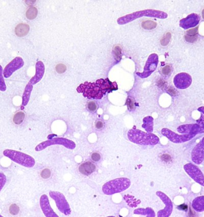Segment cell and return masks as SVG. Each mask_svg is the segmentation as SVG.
Returning <instances> with one entry per match:
<instances>
[{
    "label": "cell",
    "instance_id": "cell-21",
    "mask_svg": "<svg viewBox=\"0 0 204 217\" xmlns=\"http://www.w3.org/2000/svg\"><path fill=\"white\" fill-rule=\"evenodd\" d=\"M25 118V114L22 111L17 112L14 114L13 118V122L16 125H20L23 122Z\"/></svg>",
    "mask_w": 204,
    "mask_h": 217
},
{
    "label": "cell",
    "instance_id": "cell-7",
    "mask_svg": "<svg viewBox=\"0 0 204 217\" xmlns=\"http://www.w3.org/2000/svg\"><path fill=\"white\" fill-rule=\"evenodd\" d=\"M158 56L156 54H151L147 59V62L142 74L137 73V75L142 78H147L155 70L158 64Z\"/></svg>",
    "mask_w": 204,
    "mask_h": 217
},
{
    "label": "cell",
    "instance_id": "cell-14",
    "mask_svg": "<svg viewBox=\"0 0 204 217\" xmlns=\"http://www.w3.org/2000/svg\"><path fill=\"white\" fill-rule=\"evenodd\" d=\"M49 194L52 199L56 200L57 205L58 206L59 209L62 210V206H64L65 209L68 208V203L64 196L62 193L57 192H50Z\"/></svg>",
    "mask_w": 204,
    "mask_h": 217
},
{
    "label": "cell",
    "instance_id": "cell-11",
    "mask_svg": "<svg viewBox=\"0 0 204 217\" xmlns=\"http://www.w3.org/2000/svg\"><path fill=\"white\" fill-rule=\"evenodd\" d=\"M192 159L196 164H200L204 159V144L202 142L198 143L193 150Z\"/></svg>",
    "mask_w": 204,
    "mask_h": 217
},
{
    "label": "cell",
    "instance_id": "cell-27",
    "mask_svg": "<svg viewBox=\"0 0 204 217\" xmlns=\"http://www.w3.org/2000/svg\"><path fill=\"white\" fill-rule=\"evenodd\" d=\"M87 108L88 109V110H90V112H95L98 108V106H97L96 102H94L93 101H91V102H89L88 103H87Z\"/></svg>",
    "mask_w": 204,
    "mask_h": 217
},
{
    "label": "cell",
    "instance_id": "cell-38",
    "mask_svg": "<svg viewBox=\"0 0 204 217\" xmlns=\"http://www.w3.org/2000/svg\"><path fill=\"white\" fill-rule=\"evenodd\" d=\"M202 16L203 19H204V9L202 10Z\"/></svg>",
    "mask_w": 204,
    "mask_h": 217
},
{
    "label": "cell",
    "instance_id": "cell-36",
    "mask_svg": "<svg viewBox=\"0 0 204 217\" xmlns=\"http://www.w3.org/2000/svg\"><path fill=\"white\" fill-rule=\"evenodd\" d=\"M178 208L180 210H183V211H186L188 209V206L186 205L185 204H183V205H179L178 206Z\"/></svg>",
    "mask_w": 204,
    "mask_h": 217
},
{
    "label": "cell",
    "instance_id": "cell-1",
    "mask_svg": "<svg viewBox=\"0 0 204 217\" xmlns=\"http://www.w3.org/2000/svg\"><path fill=\"white\" fill-rule=\"evenodd\" d=\"M128 137L131 142L140 145L153 146L158 144L159 141L158 137L155 134L134 129L128 131Z\"/></svg>",
    "mask_w": 204,
    "mask_h": 217
},
{
    "label": "cell",
    "instance_id": "cell-5",
    "mask_svg": "<svg viewBox=\"0 0 204 217\" xmlns=\"http://www.w3.org/2000/svg\"><path fill=\"white\" fill-rule=\"evenodd\" d=\"M56 144H61L69 149H74L75 147V144L74 142L68 140L66 138H56L51 139L50 140L45 141L42 143H40L36 147L35 150L37 152L41 151L48 146Z\"/></svg>",
    "mask_w": 204,
    "mask_h": 217
},
{
    "label": "cell",
    "instance_id": "cell-34",
    "mask_svg": "<svg viewBox=\"0 0 204 217\" xmlns=\"http://www.w3.org/2000/svg\"><path fill=\"white\" fill-rule=\"evenodd\" d=\"M95 127L97 130H101L104 127V123L101 120L96 121L95 123Z\"/></svg>",
    "mask_w": 204,
    "mask_h": 217
},
{
    "label": "cell",
    "instance_id": "cell-18",
    "mask_svg": "<svg viewBox=\"0 0 204 217\" xmlns=\"http://www.w3.org/2000/svg\"><path fill=\"white\" fill-rule=\"evenodd\" d=\"M198 28V27L197 26L195 28L191 29L186 31V33L184 36V38L186 41L189 42H193L197 40Z\"/></svg>",
    "mask_w": 204,
    "mask_h": 217
},
{
    "label": "cell",
    "instance_id": "cell-24",
    "mask_svg": "<svg viewBox=\"0 0 204 217\" xmlns=\"http://www.w3.org/2000/svg\"><path fill=\"white\" fill-rule=\"evenodd\" d=\"M171 39V34L170 32L166 33L164 36L162 37V38L161 40V44L162 46H167L170 42Z\"/></svg>",
    "mask_w": 204,
    "mask_h": 217
},
{
    "label": "cell",
    "instance_id": "cell-20",
    "mask_svg": "<svg viewBox=\"0 0 204 217\" xmlns=\"http://www.w3.org/2000/svg\"><path fill=\"white\" fill-rule=\"evenodd\" d=\"M153 119L151 116H147L143 119V128L149 133L153 131Z\"/></svg>",
    "mask_w": 204,
    "mask_h": 217
},
{
    "label": "cell",
    "instance_id": "cell-19",
    "mask_svg": "<svg viewBox=\"0 0 204 217\" xmlns=\"http://www.w3.org/2000/svg\"><path fill=\"white\" fill-rule=\"evenodd\" d=\"M192 206L196 211H204V196H199L195 198L193 201Z\"/></svg>",
    "mask_w": 204,
    "mask_h": 217
},
{
    "label": "cell",
    "instance_id": "cell-22",
    "mask_svg": "<svg viewBox=\"0 0 204 217\" xmlns=\"http://www.w3.org/2000/svg\"><path fill=\"white\" fill-rule=\"evenodd\" d=\"M38 14V10L35 7H29L26 12V16L29 20H33L35 19Z\"/></svg>",
    "mask_w": 204,
    "mask_h": 217
},
{
    "label": "cell",
    "instance_id": "cell-39",
    "mask_svg": "<svg viewBox=\"0 0 204 217\" xmlns=\"http://www.w3.org/2000/svg\"><path fill=\"white\" fill-rule=\"evenodd\" d=\"M0 217H3V216H2V215H0Z\"/></svg>",
    "mask_w": 204,
    "mask_h": 217
},
{
    "label": "cell",
    "instance_id": "cell-28",
    "mask_svg": "<svg viewBox=\"0 0 204 217\" xmlns=\"http://www.w3.org/2000/svg\"><path fill=\"white\" fill-rule=\"evenodd\" d=\"M6 181H7V178H6V175L3 172H0V192L4 187Z\"/></svg>",
    "mask_w": 204,
    "mask_h": 217
},
{
    "label": "cell",
    "instance_id": "cell-16",
    "mask_svg": "<svg viewBox=\"0 0 204 217\" xmlns=\"http://www.w3.org/2000/svg\"><path fill=\"white\" fill-rule=\"evenodd\" d=\"M23 64V62L22 59L20 58H16L14 60H13L11 63L7 65V66L5 69V72H4L5 76L8 77V76H10L11 75V74H12L11 70H12V72H13V71L16 70V69L21 67V66H19L17 65V64Z\"/></svg>",
    "mask_w": 204,
    "mask_h": 217
},
{
    "label": "cell",
    "instance_id": "cell-12",
    "mask_svg": "<svg viewBox=\"0 0 204 217\" xmlns=\"http://www.w3.org/2000/svg\"><path fill=\"white\" fill-rule=\"evenodd\" d=\"M40 206L46 217H57L50 207L47 195L43 194L40 198Z\"/></svg>",
    "mask_w": 204,
    "mask_h": 217
},
{
    "label": "cell",
    "instance_id": "cell-9",
    "mask_svg": "<svg viewBox=\"0 0 204 217\" xmlns=\"http://www.w3.org/2000/svg\"><path fill=\"white\" fill-rule=\"evenodd\" d=\"M174 84L177 88L184 90L189 87L192 82V76L185 72H181L176 75L174 78Z\"/></svg>",
    "mask_w": 204,
    "mask_h": 217
},
{
    "label": "cell",
    "instance_id": "cell-15",
    "mask_svg": "<svg viewBox=\"0 0 204 217\" xmlns=\"http://www.w3.org/2000/svg\"><path fill=\"white\" fill-rule=\"evenodd\" d=\"M78 169L81 174L88 176L96 171V166L90 161H87L81 164Z\"/></svg>",
    "mask_w": 204,
    "mask_h": 217
},
{
    "label": "cell",
    "instance_id": "cell-6",
    "mask_svg": "<svg viewBox=\"0 0 204 217\" xmlns=\"http://www.w3.org/2000/svg\"><path fill=\"white\" fill-rule=\"evenodd\" d=\"M162 134L167 137L170 141L175 143H184L191 140L192 138L195 136V135L192 134H182L178 135L176 134L172 131H171L168 128H164L161 131Z\"/></svg>",
    "mask_w": 204,
    "mask_h": 217
},
{
    "label": "cell",
    "instance_id": "cell-26",
    "mask_svg": "<svg viewBox=\"0 0 204 217\" xmlns=\"http://www.w3.org/2000/svg\"><path fill=\"white\" fill-rule=\"evenodd\" d=\"M19 207L16 204H11L9 208V212L13 215H16L19 212Z\"/></svg>",
    "mask_w": 204,
    "mask_h": 217
},
{
    "label": "cell",
    "instance_id": "cell-31",
    "mask_svg": "<svg viewBox=\"0 0 204 217\" xmlns=\"http://www.w3.org/2000/svg\"><path fill=\"white\" fill-rule=\"evenodd\" d=\"M57 72L59 74H63L66 70V66L63 64H58L56 67Z\"/></svg>",
    "mask_w": 204,
    "mask_h": 217
},
{
    "label": "cell",
    "instance_id": "cell-29",
    "mask_svg": "<svg viewBox=\"0 0 204 217\" xmlns=\"http://www.w3.org/2000/svg\"><path fill=\"white\" fill-rule=\"evenodd\" d=\"M51 171L49 169H44L41 172V176L44 179H47L51 176Z\"/></svg>",
    "mask_w": 204,
    "mask_h": 217
},
{
    "label": "cell",
    "instance_id": "cell-3",
    "mask_svg": "<svg viewBox=\"0 0 204 217\" xmlns=\"http://www.w3.org/2000/svg\"><path fill=\"white\" fill-rule=\"evenodd\" d=\"M129 179L126 178H120L111 180L104 184L102 190L106 194H112L119 193L128 189L130 186Z\"/></svg>",
    "mask_w": 204,
    "mask_h": 217
},
{
    "label": "cell",
    "instance_id": "cell-30",
    "mask_svg": "<svg viewBox=\"0 0 204 217\" xmlns=\"http://www.w3.org/2000/svg\"><path fill=\"white\" fill-rule=\"evenodd\" d=\"M126 104L128 106V108L130 110H134L135 108V106H134V100L133 98H131L130 97H128L127 98V102H126Z\"/></svg>",
    "mask_w": 204,
    "mask_h": 217
},
{
    "label": "cell",
    "instance_id": "cell-32",
    "mask_svg": "<svg viewBox=\"0 0 204 217\" xmlns=\"http://www.w3.org/2000/svg\"><path fill=\"white\" fill-rule=\"evenodd\" d=\"M91 159L93 161L97 162L101 159V155L99 152H93L91 155Z\"/></svg>",
    "mask_w": 204,
    "mask_h": 217
},
{
    "label": "cell",
    "instance_id": "cell-40",
    "mask_svg": "<svg viewBox=\"0 0 204 217\" xmlns=\"http://www.w3.org/2000/svg\"></svg>",
    "mask_w": 204,
    "mask_h": 217
},
{
    "label": "cell",
    "instance_id": "cell-17",
    "mask_svg": "<svg viewBox=\"0 0 204 217\" xmlns=\"http://www.w3.org/2000/svg\"><path fill=\"white\" fill-rule=\"evenodd\" d=\"M29 26L25 23H19L16 26L15 34L19 37H23L28 34L29 31Z\"/></svg>",
    "mask_w": 204,
    "mask_h": 217
},
{
    "label": "cell",
    "instance_id": "cell-13",
    "mask_svg": "<svg viewBox=\"0 0 204 217\" xmlns=\"http://www.w3.org/2000/svg\"><path fill=\"white\" fill-rule=\"evenodd\" d=\"M96 84L98 86H100L102 90L105 93L106 92H112L113 90L118 89L116 83L115 82H111L108 78L106 80H103V79L99 80L97 81Z\"/></svg>",
    "mask_w": 204,
    "mask_h": 217
},
{
    "label": "cell",
    "instance_id": "cell-10",
    "mask_svg": "<svg viewBox=\"0 0 204 217\" xmlns=\"http://www.w3.org/2000/svg\"><path fill=\"white\" fill-rule=\"evenodd\" d=\"M201 20V17L198 14L192 13L187 17L182 19L180 21V26L184 29L192 28L196 26Z\"/></svg>",
    "mask_w": 204,
    "mask_h": 217
},
{
    "label": "cell",
    "instance_id": "cell-25",
    "mask_svg": "<svg viewBox=\"0 0 204 217\" xmlns=\"http://www.w3.org/2000/svg\"><path fill=\"white\" fill-rule=\"evenodd\" d=\"M114 56L118 61H119L121 58V48L119 46H115L113 48Z\"/></svg>",
    "mask_w": 204,
    "mask_h": 217
},
{
    "label": "cell",
    "instance_id": "cell-37",
    "mask_svg": "<svg viewBox=\"0 0 204 217\" xmlns=\"http://www.w3.org/2000/svg\"><path fill=\"white\" fill-rule=\"evenodd\" d=\"M198 110V111H199L200 112H201V113H202L203 114H204V106L199 108Z\"/></svg>",
    "mask_w": 204,
    "mask_h": 217
},
{
    "label": "cell",
    "instance_id": "cell-33",
    "mask_svg": "<svg viewBox=\"0 0 204 217\" xmlns=\"http://www.w3.org/2000/svg\"><path fill=\"white\" fill-rule=\"evenodd\" d=\"M172 68L170 65H167L162 69V73L164 75H168L171 72Z\"/></svg>",
    "mask_w": 204,
    "mask_h": 217
},
{
    "label": "cell",
    "instance_id": "cell-4",
    "mask_svg": "<svg viewBox=\"0 0 204 217\" xmlns=\"http://www.w3.org/2000/svg\"><path fill=\"white\" fill-rule=\"evenodd\" d=\"M77 92L82 93L84 97L95 99H101L106 94L96 83L91 82H85L81 84L77 88Z\"/></svg>",
    "mask_w": 204,
    "mask_h": 217
},
{
    "label": "cell",
    "instance_id": "cell-23",
    "mask_svg": "<svg viewBox=\"0 0 204 217\" xmlns=\"http://www.w3.org/2000/svg\"><path fill=\"white\" fill-rule=\"evenodd\" d=\"M142 27L145 29H153L157 26V23L152 20H147L143 22L142 24Z\"/></svg>",
    "mask_w": 204,
    "mask_h": 217
},
{
    "label": "cell",
    "instance_id": "cell-8",
    "mask_svg": "<svg viewBox=\"0 0 204 217\" xmlns=\"http://www.w3.org/2000/svg\"><path fill=\"white\" fill-rule=\"evenodd\" d=\"M184 169L187 174L196 183L204 186V175L198 167L192 164H187L184 166Z\"/></svg>",
    "mask_w": 204,
    "mask_h": 217
},
{
    "label": "cell",
    "instance_id": "cell-2",
    "mask_svg": "<svg viewBox=\"0 0 204 217\" xmlns=\"http://www.w3.org/2000/svg\"><path fill=\"white\" fill-rule=\"evenodd\" d=\"M3 154L15 163L26 168H32L35 164L32 157L19 151L7 149L3 152Z\"/></svg>",
    "mask_w": 204,
    "mask_h": 217
},
{
    "label": "cell",
    "instance_id": "cell-35",
    "mask_svg": "<svg viewBox=\"0 0 204 217\" xmlns=\"http://www.w3.org/2000/svg\"><path fill=\"white\" fill-rule=\"evenodd\" d=\"M167 92L171 96H176V94H177V91H176V90L173 87H172V86H170L167 89Z\"/></svg>",
    "mask_w": 204,
    "mask_h": 217
}]
</instances>
